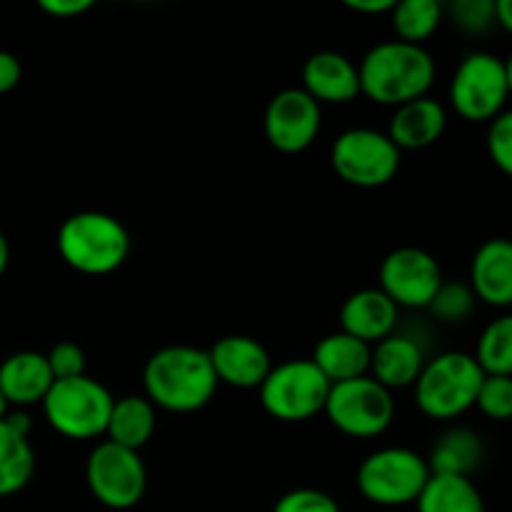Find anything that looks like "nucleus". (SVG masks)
<instances>
[{
  "label": "nucleus",
  "instance_id": "obj_15",
  "mask_svg": "<svg viewBox=\"0 0 512 512\" xmlns=\"http://www.w3.org/2000/svg\"><path fill=\"white\" fill-rule=\"evenodd\" d=\"M303 90L320 105L350 103L360 95L358 65L335 50L313 53L303 65Z\"/></svg>",
  "mask_w": 512,
  "mask_h": 512
},
{
  "label": "nucleus",
  "instance_id": "obj_30",
  "mask_svg": "<svg viewBox=\"0 0 512 512\" xmlns=\"http://www.w3.org/2000/svg\"><path fill=\"white\" fill-rule=\"evenodd\" d=\"M475 408L490 420L512 418V378L510 375H485Z\"/></svg>",
  "mask_w": 512,
  "mask_h": 512
},
{
  "label": "nucleus",
  "instance_id": "obj_27",
  "mask_svg": "<svg viewBox=\"0 0 512 512\" xmlns=\"http://www.w3.org/2000/svg\"><path fill=\"white\" fill-rule=\"evenodd\" d=\"M475 360L485 375H510L512 378V313L490 320L480 333Z\"/></svg>",
  "mask_w": 512,
  "mask_h": 512
},
{
  "label": "nucleus",
  "instance_id": "obj_2",
  "mask_svg": "<svg viewBox=\"0 0 512 512\" xmlns=\"http://www.w3.org/2000/svg\"><path fill=\"white\" fill-rule=\"evenodd\" d=\"M360 95L378 105H398L428 95L435 80V60L423 45L385 40L370 48L358 65Z\"/></svg>",
  "mask_w": 512,
  "mask_h": 512
},
{
  "label": "nucleus",
  "instance_id": "obj_33",
  "mask_svg": "<svg viewBox=\"0 0 512 512\" xmlns=\"http://www.w3.org/2000/svg\"><path fill=\"white\" fill-rule=\"evenodd\" d=\"M45 358H48L50 373H53L55 380H70V378H80V375H85L83 348L70 343V340L55 345Z\"/></svg>",
  "mask_w": 512,
  "mask_h": 512
},
{
  "label": "nucleus",
  "instance_id": "obj_11",
  "mask_svg": "<svg viewBox=\"0 0 512 512\" xmlns=\"http://www.w3.org/2000/svg\"><path fill=\"white\" fill-rule=\"evenodd\" d=\"M330 160L340 178L355 188H380L395 178L400 150L388 133L373 128H350L335 138Z\"/></svg>",
  "mask_w": 512,
  "mask_h": 512
},
{
  "label": "nucleus",
  "instance_id": "obj_22",
  "mask_svg": "<svg viewBox=\"0 0 512 512\" xmlns=\"http://www.w3.org/2000/svg\"><path fill=\"white\" fill-rule=\"evenodd\" d=\"M428 468L433 475H458L470 478L485 460V445L475 430L450 428L435 440Z\"/></svg>",
  "mask_w": 512,
  "mask_h": 512
},
{
  "label": "nucleus",
  "instance_id": "obj_21",
  "mask_svg": "<svg viewBox=\"0 0 512 512\" xmlns=\"http://www.w3.org/2000/svg\"><path fill=\"white\" fill-rule=\"evenodd\" d=\"M370 355H373V345L338 330V333L325 335L315 345V353L310 360L328 378V383L335 385L370 375Z\"/></svg>",
  "mask_w": 512,
  "mask_h": 512
},
{
  "label": "nucleus",
  "instance_id": "obj_9",
  "mask_svg": "<svg viewBox=\"0 0 512 512\" xmlns=\"http://www.w3.org/2000/svg\"><path fill=\"white\" fill-rule=\"evenodd\" d=\"M325 415L350 438H378L393 425L395 400L388 388L370 375L330 385Z\"/></svg>",
  "mask_w": 512,
  "mask_h": 512
},
{
  "label": "nucleus",
  "instance_id": "obj_18",
  "mask_svg": "<svg viewBox=\"0 0 512 512\" xmlns=\"http://www.w3.org/2000/svg\"><path fill=\"white\" fill-rule=\"evenodd\" d=\"M398 320L400 308L380 288L358 290L340 308V330L368 345L393 335Z\"/></svg>",
  "mask_w": 512,
  "mask_h": 512
},
{
  "label": "nucleus",
  "instance_id": "obj_39",
  "mask_svg": "<svg viewBox=\"0 0 512 512\" xmlns=\"http://www.w3.org/2000/svg\"><path fill=\"white\" fill-rule=\"evenodd\" d=\"M8 400H5V395H3V390H0V420L5 418V415H8Z\"/></svg>",
  "mask_w": 512,
  "mask_h": 512
},
{
  "label": "nucleus",
  "instance_id": "obj_28",
  "mask_svg": "<svg viewBox=\"0 0 512 512\" xmlns=\"http://www.w3.org/2000/svg\"><path fill=\"white\" fill-rule=\"evenodd\" d=\"M475 303H478V298H475L470 285L458 283V280H443V285H440L438 293H435V298L430 300L425 310H430V315L438 323L458 325L473 315Z\"/></svg>",
  "mask_w": 512,
  "mask_h": 512
},
{
  "label": "nucleus",
  "instance_id": "obj_17",
  "mask_svg": "<svg viewBox=\"0 0 512 512\" xmlns=\"http://www.w3.org/2000/svg\"><path fill=\"white\" fill-rule=\"evenodd\" d=\"M470 288L490 308H512V240L490 238L475 250Z\"/></svg>",
  "mask_w": 512,
  "mask_h": 512
},
{
  "label": "nucleus",
  "instance_id": "obj_24",
  "mask_svg": "<svg viewBox=\"0 0 512 512\" xmlns=\"http://www.w3.org/2000/svg\"><path fill=\"white\" fill-rule=\"evenodd\" d=\"M415 505L418 512H488L473 480L458 475H430Z\"/></svg>",
  "mask_w": 512,
  "mask_h": 512
},
{
  "label": "nucleus",
  "instance_id": "obj_38",
  "mask_svg": "<svg viewBox=\"0 0 512 512\" xmlns=\"http://www.w3.org/2000/svg\"><path fill=\"white\" fill-rule=\"evenodd\" d=\"M8 263H10V245H8V238L3 235V230H0V278H3L5 270H8Z\"/></svg>",
  "mask_w": 512,
  "mask_h": 512
},
{
  "label": "nucleus",
  "instance_id": "obj_8",
  "mask_svg": "<svg viewBox=\"0 0 512 512\" xmlns=\"http://www.w3.org/2000/svg\"><path fill=\"white\" fill-rule=\"evenodd\" d=\"M510 98L505 60L485 50L468 53L450 80V103L470 123L495 120Z\"/></svg>",
  "mask_w": 512,
  "mask_h": 512
},
{
  "label": "nucleus",
  "instance_id": "obj_12",
  "mask_svg": "<svg viewBox=\"0 0 512 512\" xmlns=\"http://www.w3.org/2000/svg\"><path fill=\"white\" fill-rule=\"evenodd\" d=\"M443 285V270L438 260L423 248H395L380 265V290L398 308H428Z\"/></svg>",
  "mask_w": 512,
  "mask_h": 512
},
{
  "label": "nucleus",
  "instance_id": "obj_14",
  "mask_svg": "<svg viewBox=\"0 0 512 512\" xmlns=\"http://www.w3.org/2000/svg\"><path fill=\"white\" fill-rule=\"evenodd\" d=\"M218 383L238 390H253L265 383L273 370L268 348L248 335H225L208 350Z\"/></svg>",
  "mask_w": 512,
  "mask_h": 512
},
{
  "label": "nucleus",
  "instance_id": "obj_19",
  "mask_svg": "<svg viewBox=\"0 0 512 512\" xmlns=\"http://www.w3.org/2000/svg\"><path fill=\"white\" fill-rule=\"evenodd\" d=\"M445 128H448V113L443 103L423 95L395 108L388 125V138L398 150H423L438 143Z\"/></svg>",
  "mask_w": 512,
  "mask_h": 512
},
{
  "label": "nucleus",
  "instance_id": "obj_32",
  "mask_svg": "<svg viewBox=\"0 0 512 512\" xmlns=\"http://www.w3.org/2000/svg\"><path fill=\"white\" fill-rule=\"evenodd\" d=\"M273 512H340L338 500L333 495L315 488H298L285 493L275 503Z\"/></svg>",
  "mask_w": 512,
  "mask_h": 512
},
{
  "label": "nucleus",
  "instance_id": "obj_40",
  "mask_svg": "<svg viewBox=\"0 0 512 512\" xmlns=\"http://www.w3.org/2000/svg\"><path fill=\"white\" fill-rule=\"evenodd\" d=\"M505 73H508V85H510V95H512V53L505 60Z\"/></svg>",
  "mask_w": 512,
  "mask_h": 512
},
{
  "label": "nucleus",
  "instance_id": "obj_13",
  "mask_svg": "<svg viewBox=\"0 0 512 512\" xmlns=\"http://www.w3.org/2000/svg\"><path fill=\"white\" fill-rule=\"evenodd\" d=\"M265 138L280 153H303L318 138L323 110L303 88H285L265 108Z\"/></svg>",
  "mask_w": 512,
  "mask_h": 512
},
{
  "label": "nucleus",
  "instance_id": "obj_23",
  "mask_svg": "<svg viewBox=\"0 0 512 512\" xmlns=\"http://www.w3.org/2000/svg\"><path fill=\"white\" fill-rule=\"evenodd\" d=\"M155 433V405L143 395H125L115 400L108 420L110 443L128 450H140Z\"/></svg>",
  "mask_w": 512,
  "mask_h": 512
},
{
  "label": "nucleus",
  "instance_id": "obj_35",
  "mask_svg": "<svg viewBox=\"0 0 512 512\" xmlns=\"http://www.w3.org/2000/svg\"><path fill=\"white\" fill-rule=\"evenodd\" d=\"M40 8L55 18H73L93 8V0H40Z\"/></svg>",
  "mask_w": 512,
  "mask_h": 512
},
{
  "label": "nucleus",
  "instance_id": "obj_5",
  "mask_svg": "<svg viewBox=\"0 0 512 512\" xmlns=\"http://www.w3.org/2000/svg\"><path fill=\"white\" fill-rule=\"evenodd\" d=\"M115 398L100 380L80 375L55 380L43 405L45 420L55 433L70 440H90L105 435Z\"/></svg>",
  "mask_w": 512,
  "mask_h": 512
},
{
  "label": "nucleus",
  "instance_id": "obj_7",
  "mask_svg": "<svg viewBox=\"0 0 512 512\" xmlns=\"http://www.w3.org/2000/svg\"><path fill=\"white\" fill-rule=\"evenodd\" d=\"M258 390L265 413L283 423H303L323 413L330 383L315 368L313 360H288V363L273 365Z\"/></svg>",
  "mask_w": 512,
  "mask_h": 512
},
{
  "label": "nucleus",
  "instance_id": "obj_25",
  "mask_svg": "<svg viewBox=\"0 0 512 512\" xmlns=\"http://www.w3.org/2000/svg\"><path fill=\"white\" fill-rule=\"evenodd\" d=\"M35 453L25 435L0 420V498L20 493L33 480Z\"/></svg>",
  "mask_w": 512,
  "mask_h": 512
},
{
  "label": "nucleus",
  "instance_id": "obj_34",
  "mask_svg": "<svg viewBox=\"0 0 512 512\" xmlns=\"http://www.w3.org/2000/svg\"><path fill=\"white\" fill-rule=\"evenodd\" d=\"M20 78H23L20 60L8 50H0V95L10 93L20 83Z\"/></svg>",
  "mask_w": 512,
  "mask_h": 512
},
{
  "label": "nucleus",
  "instance_id": "obj_29",
  "mask_svg": "<svg viewBox=\"0 0 512 512\" xmlns=\"http://www.w3.org/2000/svg\"><path fill=\"white\" fill-rule=\"evenodd\" d=\"M453 25L468 35L488 33L493 25H498L495 15V0H455L445 8Z\"/></svg>",
  "mask_w": 512,
  "mask_h": 512
},
{
  "label": "nucleus",
  "instance_id": "obj_26",
  "mask_svg": "<svg viewBox=\"0 0 512 512\" xmlns=\"http://www.w3.org/2000/svg\"><path fill=\"white\" fill-rule=\"evenodd\" d=\"M445 8L438 0H400L390 10V20L398 40L423 45L443 23Z\"/></svg>",
  "mask_w": 512,
  "mask_h": 512
},
{
  "label": "nucleus",
  "instance_id": "obj_31",
  "mask_svg": "<svg viewBox=\"0 0 512 512\" xmlns=\"http://www.w3.org/2000/svg\"><path fill=\"white\" fill-rule=\"evenodd\" d=\"M490 160L512 178V108H505L488 128Z\"/></svg>",
  "mask_w": 512,
  "mask_h": 512
},
{
  "label": "nucleus",
  "instance_id": "obj_4",
  "mask_svg": "<svg viewBox=\"0 0 512 512\" xmlns=\"http://www.w3.org/2000/svg\"><path fill=\"white\" fill-rule=\"evenodd\" d=\"M485 373L470 353L450 350L425 363L415 388L420 413L433 420H453L475 408Z\"/></svg>",
  "mask_w": 512,
  "mask_h": 512
},
{
  "label": "nucleus",
  "instance_id": "obj_16",
  "mask_svg": "<svg viewBox=\"0 0 512 512\" xmlns=\"http://www.w3.org/2000/svg\"><path fill=\"white\" fill-rule=\"evenodd\" d=\"M425 363H428V358H425L423 343L413 335L395 330L393 335L373 345L370 378L378 380L383 388L393 393V390H403L418 383Z\"/></svg>",
  "mask_w": 512,
  "mask_h": 512
},
{
  "label": "nucleus",
  "instance_id": "obj_6",
  "mask_svg": "<svg viewBox=\"0 0 512 512\" xmlns=\"http://www.w3.org/2000/svg\"><path fill=\"white\" fill-rule=\"evenodd\" d=\"M428 460L410 448H383L360 463L355 483L368 503L380 508H403L418 503L430 480Z\"/></svg>",
  "mask_w": 512,
  "mask_h": 512
},
{
  "label": "nucleus",
  "instance_id": "obj_37",
  "mask_svg": "<svg viewBox=\"0 0 512 512\" xmlns=\"http://www.w3.org/2000/svg\"><path fill=\"white\" fill-rule=\"evenodd\" d=\"M495 15H498V25L512 35V0H495Z\"/></svg>",
  "mask_w": 512,
  "mask_h": 512
},
{
  "label": "nucleus",
  "instance_id": "obj_36",
  "mask_svg": "<svg viewBox=\"0 0 512 512\" xmlns=\"http://www.w3.org/2000/svg\"><path fill=\"white\" fill-rule=\"evenodd\" d=\"M350 10L355 13H368V15H380V13H390L395 8V0H345Z\"/></svg>",
  "mask_w": 512,
  "mask_h": 512
},
{
  "label": "nucleus",
  "instance_id": "obj_3",
  "mask_svg": "<svg viewBox=\"0 0 512 512\" xmlns=\"http://www.w3.org/2000/svg\"><path fill=\"white\" fill-rule=\"evenodd\" d=\"M58 253L78 273L108 275L128 258L130 233L113 215L83 210L60 225Z\"/></svg>",
  "mask_w": 512,
  "mask_h": 512
},
{
  "label": "nucleus",
  "instance_id": "obj_20",
  "mask_svg": "<svg viewBox=\"0 0 512 512\" xmlns=\"http://www.w3.org/2000/svg\"><path fill=\"white\" fill-rule=\"evenodd\" d=\"M53 383L55 378L43 353L23 350V353L5 358L0 365V390H3L8 405H15L18 410L43 403Z\"/></svg>",
  "mask_w": 512,
  "mask_h": 512
},
{
  "label": "nucleus",
  "instance_id": "obj_1",
  "mask_svg": "<svg viewBox=\"0 0 512 512\" xmlns=\"http://www.w3.org/2000/svg\"><path fill=\"white\" fill-rule=\"evenodd\" d=\"M145 398L168 413H195L218 390L208 350L193 345H168L153 353L143 370Z\"/></svg>",
  "mask_w": 512,
  "mask_h": 512
},
{
  "label": "nucleus",
  "instance_id": "obj_10",
  "mask_svg": "<svg viewBox=\"0 0 512 512\" xmlns=\"http://www.w3.org/2000/svg\"><path fill=\"white\" fill-rule=\"evenodd\" d=\"M85 483L93 498L110 510H130L143 500L148 470L138 450L105 443L95 445L85 463Z\"/></svg>",
  "mask_w": 512,
  "mask_h": 512
}]
</instances>
